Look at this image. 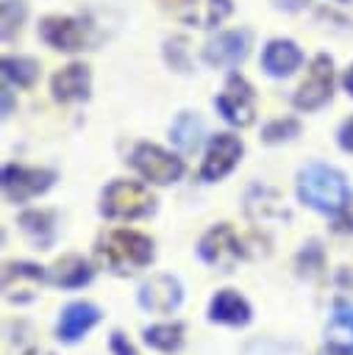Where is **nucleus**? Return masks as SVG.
<instances>
[{
  "mask_svg": "<svg viewBox=\"0 0 353 355\" xmlns=\"http://www.w3.org/2000/svg\"><path fill=\"white\" fill-rule=\"evenodd\" d=\"M97 261L114 275H131L153 261V241L139 230H108L95 244Z\"/></svg>",
  "mask_w": 353,
  "mask_h": 355,
  "instance_id": "1",
  "label": "nucleus"
},
{
  "mask_svg": "<svg viewBox=\"0 0 353 355\" xmlns=\"http://www.w3.org/2000/svg\"><path fill=\"white\" fill-rule=\"evenodd\" d=\"M297 194L309 208L320 214H331V216L342 214L350 202V189H347L345 175L325 164H311L300 172Z\"/></svg>",
  "mask_w": 353,
  "mask_h": 355,
  "instance_id": "2",
  "label": "nucleus"
},
{
  "mask_svg": "<svg viewBox=\"0 0 353 355\" xmlns=\"http://www.w3.org/2000/svg\"><path fill=\"white\" fill-rule=\"evenodd\" d=\"M153 208H156L153 194L131 180H114L111 186H106L100 202V211L111 219H139L147 216Z\"/></svg>",
  "mask_w": 353,
  "mask_h": 355,
  "instance_id": "3",
  "label": "nucleus"
},
{
  "mask_svg": "<svg viewBox=\"0 0 353 355\" xmlns=\"http://www.w3.org/2000/svg\"><path fill=\"white\" fill-rule=\"evenodd\" d=\"M131 164L133 169L150 180V183H158V186H167V183H175L181 175H183V161L172 153H167L164 147L158 144H139L131 155Z\"/></svg>",
  "mask_w": 353,
  "mask_h": 355,
  "instance_id": "4",
  "label": "nucleus"
},
{
  "mask_svg": "<svg viewBox=\"0 0 353 355\" xmlns=\"http://www.w3.org/2000/svg\"><path fill=\"white\" fill-rule=\"evenodd\" d=\"M197 255L203 258V263L217 266L220 272H231L233 263L242 258V241L233 233L231 225H214L197 244Z\"/></svg>",
  "mask_w": 353,
  "mask_h": 355,
  "instance_id": "5",
  "label": "nucleus"
},
{
  "mask_svg": "<svg viewBox=\"0 0 353 355\" xmlns=\"http://www.w3.org/2000/svg\"><path fill=\"white\" fill-rule=\"evenodd\" d=\"M334 92V61L328 55H317L295 94V105L300 111H314L331 100Z\"/></svg>",
  "mask_w": 353,
  "mask_h": 355,
  "instance_id": "6",
  "label": "nucleus"
},
{
  "mask_svg": "<svg viewBox=\"0 0 353 355\" xmlns=\"http://www.w3.org/2000/svg\"><path fill=\"white\" fill-rule=\"evenodd\" d=\"M50 275L31 261H8L3 266V297L8 302H31Z\"/></svg>",
  "mask_w": 353,
  "mask_h": 355,
  "instance_id": "7",
  "label": "nucleus"
},
{
  "mask_svg": "<svg viewBox=\"0 0 353 355\" xmlns=\"http://www.w3.org/2000/svg\"><path fill=\"white\" fill-rule=\"evenodd\" d=\"M56 175L50 169H36V166H17L8 164L3 169V191L11 202H25L31 197H39L53 186Z\"/></svg>",
  "mask_w": 353,
  "mask_h": 355,
  "instance_id": "8",
  "label": "nucleus"
},
{
  "mask_svg": "<svg viewBox=\"0 0 353 355\" xmlns=\"http://www.w3.org/2000/svg\"><path fill=\"white\" fill-rule=\"evenodd\" d=\"M217 108H220V114H222L225 122H231L236 128H247L253 122V114H256L250 83L245 78H239V75H231L228 83H225V89L217 97Z\"/></svg>",
  "mask_w": 353,
  "mask_h": 355,
  "instance_id": "9",
  "label": "nucleus"
},
{
  "mask_svg": "<svg viewBox=\"0 0 353 355\" xmlns=\"http://www.w3.org/2000/svg\"><path fill=\"white\" fill-rule=\"evenodd\" d=\"M136 300L150 313H170L181 305L183 288H181V280L172 275H153L139 286Z\"/></svg>",
  "mask_w": 353,
  "mask_h": 355,
  "instance_id": "10",
  "label": "nucleus"
},
{
  "mask_svg": "<svg viewBox=\"0 0 353 355\" xmlns=\"http://www.w3.org/2000/svg\"><path fill=\"white\" fill-rule=\"evenodd\" d=\"M242 158V141L231 133H217L206 150L203 166H200V178L203 180H222Z\"/></svg>",
  "mask_w": 353,
  "mask_h": 355,
  "instance_id": "11",
  "label": "nucleus"
},
{
  "mask_svg": "<svg viewBox=\"0 0 353 355\" xmlns=\"http://www.w3.org/2000/svg\"><path fill=\"white\" fill-rule=\"evenodd\" d=\"M42 39L56 47V50H67V53H75L86 44L89 39V25L78 17H47L39 28Z\"/></svg>",
  "mask_w": 353,
  "mask_h": 355,
  "instance_id": "12",
  "label": "nucleus"
},
{
  "mask_svg": "<svg viewBox=\"0 0 353 355\" xmlns=\"http://www.w3.org/2000/svg\"><path fill=\"white\" fill-rule=\"evenodd\" d=\"M97 322H100L97 305H92V302H69V305L61 311V316H58L56 333H58V338H61L64 344H75V341L83 338Z\"/></svg>",
  "mask_w": 353,
  "mask_h": 355,
  "instance_id": "13",
  "label": "nucleus"
},
{
  "mask_svg": "<svg viewBox=\"0 0 353 355\" xmlns=\"http://www.w3.org/2000/svg\"><path fill=\"white\" fill-rule=\"evenodd\" d=\"M208 319L220 322V324H231V327H242L250 322V305L247 300L233 291V288H222L211 297L208 302Z\"/></svg>",
  "mask_w": 353,
  "mask_h": 355,
  "instance_id": "14",
  "label": "nucleus"
},
{
  "mask_svg": "<svg viewBox=\"0 0 353 355\" xmlns=\"http://www.w3.org/2000/svg\"><path fill=\"white\" fill-rule=\"evenodd\" d=\"M89 67L83 64H69L64 69H58L50 80L53 97L58 103H72V100H86L89 97Z\"/></svg>",
  "mask_w": 353,
  "mask_h": 355,
  "instance_id": "15",
  "label": "nucleus"
},
{
  "mask_svg": "<svg viewBox=\"0 0 353 355\" xmlns=\"http://www.w3.org/2000/svg\"><path fill=\"white\" fill-rule=\"evenodd\" d=\"M247 44H250V39H247L245 31L222 33L214 42L206 44V61L208 64H217V67H236L239 61H245Z\"/></svg>",
  "mask_w": 353,
  "mask_h": 355,
  "instance_id": "16",
  "label": "nucleus"
},
{
  "mask_svg": "<svg viewBox=\"0 0 353 355\" xmlns=\"http://www.w3.org/2000/svg\"><path fill=\"white\" fill-rule=\"evenodd\" d=\"M303 55L297 50L295 42L289 39H272L267 47H264V55H261V67L267 69V75L272 78H286L292 75L297 67H300Z\"/></svg>",
  "mask_w": 353,
  "mask_h": 355,
  "instance_id": "17",
  "label": "nucleus"
},
{
  "mask_svg": "<svg viewBox=\"0 0 353 355\" xmlns=\"http://www.w3.org/2000/svg\"><path fill=\"white\" fill-rule=\"evenodd\" d=\"M231 14V0H183L181 17L197 28H214Z\"/></svg>",
  "mask_w": 353,
  "mask_h": 355,
  "instance_id": "18",
  "label": "nucleus"
},
{
  "mask_svg": "<svg viewBox=\"0 0 353 355\" xmlns=\"http://www.w3.org/2000/svg\"><path fill=\"white\" fill-rule=\"evenodd\" d=\"M92 275H95L92 266L81 255H64L50 269V280L56 286H61V288H81V286H86L92 280Z\"/></svg>",
  "mask_w": 353,
  "mask_h": 355,
  "instance_id": "19",
  "label": "nucleus"
},
{
  "mask_svg": "<svg viewBox=\"0 0 353 355\" xmlns=\"http://www.w3.org/2000/svg\"><path fill=\"white\" fill-rule=\"evenodd\" d=\"M325 338L331 347L353 352V308L350 305H336L331 322L325 324Z\"/></svg>",
  "mask_w": 353,
  "mask_h": 355,
  "instance_id": "20",
  "label": "nucleus"
},
{
  "mask_svg": "<svg viewBox=\"0 0 353 355\" xmlns=\"http://www.w3.org/2000/svg\"><path fill=\"white\" fill-rule=\"evenodd\" d=\"M170 139L178 150L183 153H195L200 147V139H203V122L195 116V114H181L170 130Z\"/></svg>",
  "mask_w": 353,
  "mask_h": 355,
  "instance_id": "21",
  "label": "nucleus"
},
{
  "mask_svg": "<svg viewBox=\"0 0 353 355\" xmlns=\"http://www.w3.org/2000/svg\"><path fill=\"white\" fill-rule=\"evenodd\" d=\"M145 341H147V347H153L158 352H175L183 344V324L181 322L150 324V327H145Z\"/></svg>",
  "mask_w": 353,
  "mask_h": 355,
  "instance_id": "22",
  "label": "nucleus"
},
{
  "mask_svg": "<svg viewBox=\"0 0 353 355\" xmlns=\"http://www.w3.org/2000/svg\"><path fill=\"white\" fill-rule=\"evenodd\" d=\"M19 227L39 244V247H47L56 236V227H53V214L50 211H25L19 216Z\"/></svg>",
  "mask_w": 353,
  "mask_h": 355,
  "instance_id": "23",
  "label": "nucleus"
},
{
  "mask_svg": "<svg viewBox=\"0 0 353 355\" xmlns=\"http://www.w3.org/2000/svg\"><path fill=\"white\" fill-rule=\"evenodd\" d=\"M39 67L31 58H3V75L6 80L17 83V86H31L36 80Z\"/></svg>",
  "mask_w": 353,
  "mask_h": 355,
  "instance_id": "24",
  "label": "nucleus"
},
{
  "mask_svg": "<svg viewBox=\"0 0 353 355\" xmlns=\"http://www.w3.org/2000/svg\"><path fill=\"white\" fill-rule=\"evenodd\" d=\"M245 355H297V349L292 344H281L272 338H256L247 344Z\"/></svg>",
  "mask_w": 353,
  "mask_h": 355,
  "instance_id": "25",
  "label": "nucleus"
},
{
  "mask_svg": "<svg viewBox=\"0 0 353 355\" xmlns=\"http://www.w3.org/2000/svg\"><path fill=\"white\" fill-rule=\"evenodd\" d=\"M297 130L300 125L295 119H275L264 128V141H284V139H292Z\"/></svg>",
  "mask_w": 353,
  "mask_h": 355,
  "instance_id": "26",
  "label": "nucleus"
},
{
  "mask_svg": "<svg viewBox=\"0 0 353 355\" xmlns=\"http://www.w3.org/2000/svg\"><path fill=\"white\" fill-rule=\"evenodd\" d=\"M25 19V6L19 0H6L3 3V36L11 33L14 25H19Z\"/></svg>",
  "mask_w": 353,
  "mask_h": 355,
  "instance_id": "27",
  "label": "nucleus"
},
{
  "mask_svg": "<svg viewBox=\"0 0 353 355\" xmlns=\"http://www.w3.org/2000/svg\"><path fill=\"white\" fill-rule=\"evenodd\" d=\"M108 347H111V352L114 355H136V349H133V344L122 336V333H111V341H108Z\"/></svg>",
  "mask_w": 353,
  "mask_h": 355,
  "instance_id": "28",
  "label": "nucleus"
},
{
  "mask_svg": "<svg viewBox=\"0 0 353 355\" xmlns=\"http://www.w3.org/2000/svg\"><path fill=\"white\" fill-rule=\"evenodd\" d=\"M339 144H342V150H350V153H353V116L342 125V130H339Z\"/></svg>",
  "mask_w": 353,
  "mask_h": 355,
  "instance_id": "29",
  "label": "nucleus"
},
{
  "mask_svg": "<svg viewBox=\"0 0 353 355\" xmlns=\"http://www.w3.org/2000/svg\"><path fill=\"white\" fill-rule=\"evenodd\" d=\"M345 89L353 94V67H350V69H347V75H345Z\"/></svg>",
  "mask_w": 353,
  "mask_h": 355,
  "instance_id": "30",
  "label": "nucleus"
},
{
  "mask_svg": "<svg viewBox=\"0 0 353 355\" xmlns=\"http://www.w3.org/2000/svg\"><path fill=\"white\" fill-rule=\"evenodd\" d=\"M322 355H347V349H336L334 347V352H322Z\"/></svg>",
  "mask_w": 353,
  "mask_h": 355,
  "instance_id": "31",
  "label": "nucleus"
},
{
  "mask_svg": "<svg viewBox=\"0 0 353 355\" xmlns=\"http://www.w3.org/2000/svg\"><path fill=\"white\" fill-rule=\"evenodd\" d=\"M28 355H39V352H28ZM42 355H50V352H42Z\"/></svg>",
  "mask_w": 353,
  "mask_h": 355,
  "instance_id": "32",
  "label": "nucleus"
},
{
  "mask_svg": "<svg viewBox=\"0 0 353 355\" xmlns=\"http://www.w3.org/2000/svg\"><path fill=\"white\" fill-rule=\"evenodd\" d=\"M164 3H183V0H164Z\"/></svg>",
  "mask_w": 353,
  "mask_h": 355,
  "instance_id": "33",
  "label": "nucleus"
}]
</instances>
